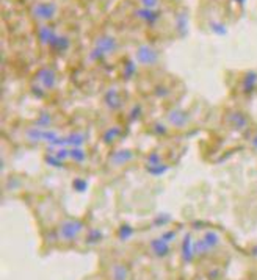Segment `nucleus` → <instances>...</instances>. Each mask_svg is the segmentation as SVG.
I'll return each instance as SVG.
<instances>
[{"instance_id":"obj_1","label":"nucleus","mask_w":257,"mask_h":280,"mask_svg":"<svg viewBox=\"0 0 257 280\" xmlns=\"http://www.w3.org/2000/svg\"><path fill=\"white\" fill-rule=\"evenodd\" d=\"M82 229L83 226L79 221H74V219H68L60 226L58 229V236L61 241H72L75 240L80 233H82Z\"/></svg>"},{"instance_id":"obj_2","label":"nucleus","mask_w":257,"mask_h":280,"mask_svg":"<svg viewBox=\"0 0 257 280\" xmlns=\"http://www.w3.org/2000/svg\"><path fill=\"white\" fill-rule=\"evenodd\" d=\"M53 15H55V6L52 3L41 2L36 5V8H34V16L41 17L43 20H49L51 17H53Z\"/></svg>"},{"instance_id":"obj_3","label":"nucleus","mask_w":257,"mask_h":280,"mask_svg":"<svg viewBox=\"0 0 257 280\" xmlns=\"http://www.w3.org/2000/svg\"><path fill=\"white\" fill-rule=\"evenodd\" d=\"M113 280H127V271L122 264L113 266Z\"/></svg>"},{"instance_id":"obj_4","label":"nucleus","mask_w":257,"mask_h":280,"mask_svg":"<svg viewBox=\"0 0 257 280\" xmlns=\"http://www.w3.org/2000/svg\"><path fill=\"white\" fill-rule=\"evenodd\" d=\"M141 5L144 6V8L148 10H152V8H157L158 5H160V0H140Z\"/></svg>"}]
</instances>
